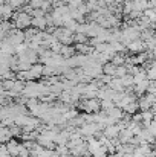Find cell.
Wrapping results in <instances>:
<instances>
[{
	"label": "cell",
	"mask_w": 156,
	"mask_h": 157,
	"mask_svg": "<svg viewBox=\"0 0 156 157\" xmlns=\"http://www.w3.org/2000/svg\"><path fill=\"white\" fill-rule=\"evenodd\" d=\"M81 107H83L87 113H94V111H98V110L101 108V107H100V101H98V99H95V98H94V99L86 101Z\"/></svg>",
	"instance_id": "6da1fadb"
},
{
	"label": "cell",
	"mask_w": 156,
	"mask_h": 157,
	"mask_svg": "<svg viewBox=\"0 0 156 157\" xmlns=\"http://www.w3.org/2000/svg\"><path fill=\"white\" fill-rule=\"evenodd\" d=\"M20 148H22V145H20L18 142H15V140H9V142L6 144V151H8L9 156H12V157L18 156Z\"/></svg>",
	"instance_id": "7a4b0ae2"
},
{
	"label": "cell",
	"mask_w": 156,
	"mask_h": 157,
	"mask_svg": "<svg viewBox=\"0 0 156 157\" xmlns=\"http://www.w3.org/2000/svg\"><path fill=\"white\" fill-rule=\"evenodd\" d=\"M122 110H124V111H127L129 114H135V113L138 111V102H135V101H133V102H130V104L126 105Z\"/></svg>",
	"instance_id": "3957f363"
},
{
	"label": "cell",
	"mask_w": 156,
	"mask_h": 157,
	"mask_svg": "<svg viewBox=\"0 0 156 157\" xmlns=\"http://www.w3.org/2000/svg\"><path fill=\"white\" fill-rule=\"evenodd\" d=\"M141 48H142V44H141L139 41H135V43H130V44H129V49H130L132 52H135V51H139Z\"/></svg>",
	"instance_id": "277c9868"
},
{
	"label": "cell",
	"mask_w": 156,
	"mask_h": 157,
	"mask_svg": "<svg viewBox=\"0 0 156 157\" xmlns=\"http://www.w3.org/2000/svg\"><path fill=\"white\" fill-rule=\"evenodd\" d=\"M29 157H32V156H29Z\"/></svg>",
	"instance_id": "5b68a950"
}]
</instances>
